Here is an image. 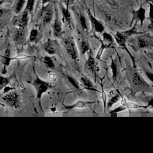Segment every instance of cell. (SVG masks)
Instances as JSON below:
<instances>
[{"label":"cell","mask_w":153,"mask_h":153,"mask_svg":"<svg viewBox=\"0 0 153 153\" xmlns=\"http://www.w3.org/2000/svg\"><path fill=\"white\" fill-rule=\"evenodd\" d=\"M139 33L137 32L136 30V27H133L132 29L129 30H127V31H124V32H118L115 34V39L116 40L117 43L120 46L123 47L124 48L126 49V42L128 41V38L131 37L132 35H135V34H138Z\"/></svg>","instance_id":"cell-1"},{"label":"cell","mask_w":153,"mask_h":153,"mask_svg":"<svg viewBox=\"0 0 153 153\" xmlns=\"http://www.w3.org/2000/svg\"><path fill=\"white\" fill-rule=\"evenodd\" d=\"M32 85L34 86L36 91L37 98L38 99H41L43 94L47 91L50 88H51V85L50 83L41 80L39 77L36 78V79L34 81L33 83H32Z\"/></svg>","instance_id":"cell-2"},{"label":"cell","mask_w":153,"mask_h":153,"mask_svg":"<svg viewBox=\"0 0 153 153\" xmlns=\"http://www.w3.org/2000/svg\"><path fill=\"white\" fill-rule=\"evenodd\" d=\"M3 100L5 103L11 107L17 109L20 106L19 96L15 91H11L3 97Z\"/></svg>","instance_id":"cell-3"},{"label":"cell","mask_w":153,"mask_h":153,"mask_svg":"<svg viewBox=\"0 0 153 153\" xmlns=\"http://www.w3.org/2000/svg\"><path fill=\"white\" fill-rule=\"evenodd\" d=\"M114 39L112 38V36L110 34L107 33H103V40L101 41V48L100 49V53H98L97 57L100 58L101 54L103 52V51L104 50L105 48H114Z\"/></svg>","instance_id":"cell-4"},{"label":"cell","mask_w":153,"mask_h":153,"mask_svg":"<svg viewBox=\"0 0 153 153\" xmlns=\"http://www.w3.org/2000/svg\"><path fill=\"white\" fill-rule=\"evenodd\" d=\"M64 45L66 48V51H67L68 54H70L72 59L74 60H78V53L76 51V45H75L74 42H73V39L70 37L64 39Z\"/></svg>","instance_id":"cell-5"},{"label":"cell","mask_w":153,"mask_h":153,"mask_svg":"<svg viewBox=\"0 0 153 153\" xmlns=\"http://www.w3.org/2000/svg\"><path fill=\"white\" fill-rule=\"evenodd\" d=\"M131 82L134 86H137V87H144L146 85H148L142 76L137 72H134L131 74Z\"/></svg>","instance_id":"cell-6"},{"label":"cell","mask_w":153,"mask_h":153,"mask_svg":"<svg viewBox=\"0 0 153 153\" xmlns=\"http://www.w3.org/2000/svg\"><path fill=\"white\" fill-rule=\"evenodd\" d=\"M88 16H89V18H90V21L91 23V25L92 27H94V29L95 30V31L97 33H103L104 31V27L100 22L98 20H97L96 18H94L93 16V14L90 12L88 9Z\"/></svg>","instance_id":"cell-7"},{"label":"cell","mask_w":153,"mask_h":153,"mask_svg":"<svg viewBox=\"0 0 153 153\" xmlns=\"http://www.w3.org/2000/svg\"><path fill=\"white\" fill-rule=\"evenodd\" d=\"M85 68L87 70H88L89 71L91 72L92 74H94V77L96 78V70H97V66L96 63H95V60L94 59V57L91 56V54L90 53L89 54L88 59L87 62L85 63Z\"/></svg>","instance_id":"cell-8"},{"label":"cell","mask_w":153,"mask_h":153,"mask_svg":"<svg viewBox=\"0 0 153 153\" xmlns=\"http://www.w3.org/2000/svg\"><path fill=\"white\" fill-rule=\"evenodd\" d=\"M25 28H21L19 27L16 30L15 34H14V41L18 44H22L25 40Z\"/></svg>","instance_id":"cell-9"},{"label":"cell","mask_w":153,"mask_h":153,"mask_svg":"<svg viewBox=\"0 0 153 153\" xmlns=\"http://www.w3.org/2000/svg\"><path fill=\"white\" fill-rule=\"evenodd\" d=\"M53 18V11L51 8L48 7L46 9H44L43 12V22L44 24H49L51 21H52Z\"/></svg>","instance_id":"cell-10"},{"label":"cell","mask_w":153,"mask_h":153,"mask_svg":"<svg viewBox=\"0 0 153 153\" xmlns=\"http://www.w3.org/2000/svg\"><path fill=\"white\" fill-rule=\"evenodd\" d=\"M95 102H85V101H78L77 103H76L75 104L72 105V106H65V109H73L74 108H85V107H87V106H90L91 104H93Z\"/></svg>","instance_id":"cell-11"},{"label":"cell","mask_w":153,"mask_h":153,"mask_svg":"<svg viewBox=\"0 0 153 153\" xmlns=\"http://www.w3.org/2000/svg\"><path fill=\"white\" fill-rule=\"evenodd\" d=\"M29 21V11L25 9V11L23 12L21 15V18L20 19L19 23H18V27L21 28H25L28 24Z\"/></svg>","instance_id":"cell-12"},{"label":"cell","mask_w":153,"mask_h":153,"mask_svg":"<svg viewBox=\"0 0 153 153\" xmlns=\"http://www.w3.org/2000/svg\"><path fill=\"white\" fill-rule=\"evenodd\" d=\"M82 82V85H84V87L86 89L90 91H97L96 88H94V85L92 84V82L89 80V79H88L85 76H82V79H81Z\"/></svg>","instance_id":"cell-13"},{"label":"cell","mask_w":153,"mask_h":153,"mask_svg":"<svg viewBox=\"0 0 153 153\" xmlns=\"http://www.w3.org/2000/svg\"><path fill=\"white\" fill-rule=\"evenodd\" d=\"M136 16V18L140 21L141 22V24H143V23L144 22L146 19V10L143 8L142 6L140 7V8L138 10L134 12Z\"/></svg>","instance_id":"cell-14"},{"label":"cell","mask_w":153,"mask_h":153,"mask_svg":"<svg viewBox=\"0 0 153 153\" xmlns=\"http://www.w3.org/2000/svg\"><path fill=\"white\" fill-rule=\"evenodd\" d=\"M152 42L151 39H146L144 37L138 38L137 45L140 48H143L148 47V46L152 45Z\"/></svg>","instance_id":"cell-15"},{"label":"cell","mask_w":153,"mask_h":153,"mask_svg":"<svg viewBox=\"0 0 153 153\" xmlns=\"http://www.w3.org/2000/svg\"><path fill=\"white\" fill-rule=\"evenodd\" d=\"M62 33H63V31H62L61 25L59 23L57 18H56L54 24V35L55 37H60L62 36Z\"/></svg>","instance_id":"cell-16"},{"label":"cell","mask_w":153,"mask_h":153,"mask_svg":"<svg viewBox=\"0 0 153 153\" xmlns=\"http://www.w3.org/2000/svg\"><path fill=\"white\" fill-rule=\"evenodd\" d=\"M44 48L49 54H51V55H53V54H54L56 53L55 48H54V45H52V42H51L50 40H48L47 42L45 43Z\"/></svg>","instance_id":"cell-17"},{"label":"cell","mask_w":153,"mask_h":153,"mask_svg":"<svg viewBox=\"0 0 153 153\" xmlns=\"http://www.w3.org/2000/svg\"><path fill=\"white\" fill-rule=\"evenodd\" d=\"M25 2L26 0H17L14 8V11L16 14H18V13L21 12V11L24 8V5H25Z\"/></svg>","instance_id":"cell-18"},{"label":"cell","mask_w":153,"mask_h":153,"mask_svg":"<svg viewBox=\"0 0 153 153\" xmlns=\"http://www.w3.org/2000/svg\"><path fill=\"white\" fill-rule=\"evenodd\" d=\"M119 99H120V95H119V94H115V95H113V96L111 97L110 100L109 101V103H108V104H107L108 105L107 107L110 108L112 105L115 104V103H117V102L119 100Z\"/></svg>","instance_id":"cell-19"},{"label":"cell","mask_w":153,"mask_h":153,"mask_svg":"<svg viewBox=\"0 0 153 153\" xmlns=\"http://www.w3.org/2000/svg\"><path fill=\"white\" fill-rule=\"evenodd\" d=\"M38 35H39V31L36 30V29H33V30H32L31 33H30V38H29L30 42H33L36 41L37 38H38Z\"/></svg>","instance_id":"cell-20"},{"label":"cell","mask_w":153,"mask_h":153,"mask_svg":"<svg viewBox=\"0 0 153 153\" xmlns=\"http://www.w3.org/2000/svg\"><path fill=\"white\" fill-rule=\"evenodd\" d=\"M79 22H80L81 25H82V29L85 31H88V27H87V23H86L85 18L82 15V14H79Z\"/></svg>","instance_id":"cell-21"},{"label":"cell","mask_w":153,"mask_h":153,"mask_svg":"<svg viewBox=\"0 0 153 153\" xmlns=\"http://www.w3.org/2000/svg\"><path fill=\"white\" fill-rule=\"evenodd\" d=\"M63 19L66 22H67L68 24H70V21H71V16H70V11H69V9H68V7L66 8V9H63Z\"/></svg>","instance_id":"cell-22"},{"label":"cell","mask_w":153,"mask_h":153,"mask_svg":"<svg viewBox=\"0 0 153 153\" xmlns=\"http://www.w3.org/2000/svg\"><path fill=\"white\" fill-rule=\"evenodd\" d=\"M81 51H82V54H84L87 53V51H89V45L88 43V42L86 41H82L81 43Z\"/></svg>","instance_id":"cell-23"},{"label":"cell","mask_w":153,"mask_h":153,"mask_svg":"<svg viewBox=\"0 0 153 153\" xmlns=\"http://www.w3.org/2000/svg\"><path fill=\"white\" fill-rule=\"evenodd\" d=\"M36 0H27V6H26V10L29 11V13H32L34 8V5H35Z\"/></svg>","instance_id":"cell-24"},{"label":"cell","mask_w":153,"mask_h":153,"mask_svg":"<svg viewBox=\"0 0 153 153\" xmlns=\"http://www.w3.org/2000/svg\"><path fill=\"white\" fill-rule=\"evenodd\" d=\"M44 63L48 68H51V69H54V62H53L52 59L50 57H45Z\"/></svg>","instance_id":"cell-25"},{"label":"cell","mask_w":153,"mask_h":153,"mask_svg":"<svg viewBox=\"0 0 153 153\" xmlns=\"http://www.w3.org/2000/svg\"><path fill=\"white\" fill-rule=\"evenodd\" d=\"M8 83H9V79L3 76H0V89L5 88Z\"/></svg>","instance_id":"cell-26"},{"label":"cell","mask_w":153,"mask_h":153,"mask_svg":"<svg viewBox=\"0 0 153 153\" xmlns=\"http://www.w3.org/2000/svg\"><path fill=\"white\" fill-rule=\"evenodd\" d=\"M10 54H11V51H10V49L8 48L5 51V67L8 66L9 65L10 62H11V57H10Z\"/></svg>","instance_id":"cell-27"},{"label":"cell","mask_w":153,"mask_h":153,"mask_svg":"<svg viewBox=\"0 0 153 153\" xmlns=\"http://www.w3.org/2000/svg\"><path fill=\"white\" fill-rule=\"evenodd\" d=\"M111 68L112 70V74H113V79L114 80H116L117 78V66L115 63V62L112 60V64H111Z\"/></svg>","instance_id":"cell-28"},{"label":"cell","mask_w":153,"mask_h":153,"mask_svg":"<svg viewBox=\"0 0 153 153\" xmlns=\"http://www.w3.org/2000/svg\"><path fill=\"white\" fill-rule=\"evenodd\" d=\"M124 106H125L126 107L128 108H131V109H136V108H139L140 107V106H138L137 104H134V103H124Z\"/></svg>","instance_id":"cell-29"},{"label":"cell","mask_w":153,"mask_h":153,"mask_svg":"<svg viewBox=\"0 0 153 153\" xmlns=\"http://www.w3.org/2000/svg\"><path fill=\"white\" fill-rule=\"evenodd\" d=\"M125 109H126V107H123V106H118V107L116 108V109H114V110L111 111L110 113H116V112H122V111L125 110Z\"/></svg>","instance_id":"cell-30"},{"label":"cell","mask_w":153,"mask_h":153,"mask_svg":"<svg viewBox=\"0 0 153 153\" xmlns=\"http://www.w3.org/2000/svg\"><path fill=\"white\" fill-rule=\"evenodd\" d=\"M68 79H69V80H70V82H71L72 84H73V85H74L75 87L76 88H77V89H79V86H78V85H77V84L76 83V82H74V80H73V79H72V78H70V77H68Z\"/></svg>","instance_id":"cell-31"},{"label":"cell","mask_w":153,"mask_h":153,"mask_svg":"<svg viewBox=\"0 0 153 153\" xmlns=\"http://www.w3.org/2000/svg\"><path fill=\"white\" fill-rule=\"evenodd\" d=\"M146 76H148L149 79H150V81H151V82H153V79H152L153 74H152V73H151V72H147Z\"/></svg>","instance_id":"cell-32"},{"label":"cell","mask_w":153,"mask_h":153,"mask_svg":"<svg viewBox=\"0 0 153 153\" xmlns=\"http://www.w3.org/2000/svg\"><path fill=\"white\" fill-rule=\"evenodd\" d=\"M49 79H54L56 78V76H55V75L54 74V73H49Z\"/></svg>","instance_id":"cell-33"},{"label":"cell","mask_w":153,"mask_h":153,"mask_svg":"<svg viewBox=\"0 0 153 153\" xmlns=\"http://www.w3.org/2000/svg\"><path fill=\"white\" fill-rule=\"evenodd\" d=\"M51 0H41V2H42V3L43 5H45V4H47V3H48Z\"/></svg>","instance_id":"cell-34"},{"label":"cell","mask_w":153,"mask_h":153,"mask_svg":"<svg viewBox=\"0 0 153 153\" xmlns=\"http://www.w3.org/2000/svg\"><path fill=\"white\" fill-rule=\"evenodd\" d=\"M2 14H3V11L2 9H0V18L2 17Z\"/></svg>","instance_id":"cell-35"},{"label":"cell","mask_w":153,"mask_h":153,"mask_svg":"<svg viewBox=\"0 0 153 153\" xmlns=\"http://www.w3.org/2000/svg\"><path fill=\"white\" fill-rule=\"evenodd\" d=\"M146 1H147V2H149L150 3H151V2H152V0H146Z\"/></svg>","instance_id":"cell-36"}]
</instances>
